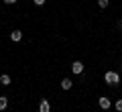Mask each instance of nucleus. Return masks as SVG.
I'll return each instance as SVG.
<instances>
[{"label":"nucleus","instance_id":"f257e3e1","mask_svg":"<svg viewBox=\"0 0 122 112\" xmlns=\"http://www.w3.org/2000/svg\"><path fill=\"white\" fill-rule=\"evenodd\" d=\"M104 82L108 84V86H116V84L120 82L118 71H106V73H104Z\"/></svg>","mask_w":122,"mask_h":112},{"label":"nucleus","instance_id":"f03ea898","mask_svg":"<svg viewBox=\"0 0 122 112\" xmlns=\"http://www.w3.org/2000/svg\"><path fill=\"white\" fill-rule=\"evenodd\" d=\"M98 104H100L102 110H110V108H112V102H110V98H106V96H102V98L98 100Z\"/></svg>","mask_w":122,"mask_h":112},{"label":"nucleus","instance_id":"7ed1b4c3","mask_svg":"<svg viewBox=\"0 0 122 112\" xmlns=\"http://www.w3.org/2000/svg\"><path fill=\"white\" fill-rule=\"evenodd\" d=\"M71 71H73L75 75L83 73V63H81V61H73V63H71Z\"/></svg>","mask_w":122,"mask_h":112},{"label":"nucleus","instance_id":"20e7f679","mask_svg":"<svg viewBox=\"0 0 122 112\" xmlns=\"http://www.w3.org/2000/svg\"><path fill=\"white\" fill-rule=\"evenodd\" d=\"M39 112H51V104H49V100H41Z\"/></svg>","mask_w":122,"mask_h":112},{"label":"nucleus","instance_id":"39448f33","mask_svg":"<svg viewBox=\"0 0 122 112\" xmlns=\"http://www.w3.org/2000/svg\"><path fill=\"white\" fill-rule=\"evenodd\" d=\"M73 88V82H71L69 78H63L61 80V90H71Z\"/></svg>","mask_w":122,"mask_h":112},{"label":"nucleus","instance_id":"423d86ee","mask_svg":"<svg viewBox=\"0 0 122 112\" xmlns=\"http://www.w3.org/2000/svg\"><path fill=\"white\" fill-rule=\"evenodd\" d=\"M0 84H2V86H10V84H12V80H10L8 73H2V75H0Z\"/></svg>","mask_w":122,"mask_h":112},{"label":"nucleus","instance_id":"0eeeda50","mask_svg":"<svg viewBox=\"0 0 122 112\" xmlns=\"http://www.w3.org/2000/svg\"><path fill=\"white\" fill-rule=\"evenodd\" d=\"M10 39H12L14 43H18V41L22 39V33H20V31H12V33H10Z\"/></svg>","mask_w":122,"mask_h":112},{"label":"nucleus","instance_id":"6e6552de","mask_svg":"<svg viewBox=\"0 0 122 112\" xmlns=\"http://www.w3.org/2000/svg\"><path fill=\"white\" fill-rule=\"evenodd\" d=\"M6 108H8V98L0 96V110H6Z\"/></svg>","mask_w":122,"mask_h":112},{"label":"nucleus","instance_id":"1a4fd4ad","mask_svg":"<svg viewBox=\"0 0 122 112\" xmlns=\"http://www.w3.org/2000/svg\"><path fill=\"white\" fill-rule=\"evenodd\" d=\"M114 108H116V112H122V98H118L114 102Z\"/></svg>","mask_w":122,"mask_h":112},{"label":"nucleus","instance_id":"9d476101","mask_svg":"<svg viewBox=\"0 0 122 112\" xmlns=\"http://www.w3.org/2000/svg\"><path fill=\"white\" fill-rule=\"evenodd\" d=\"M108 4H110V0H98V6L100 8H108Z\"/></svg>","mask_w":122,"mask_h":112},{"label":"nucleus","instance_id":"9b49d317","mask_svg":"<svg viewBox=\"0 0 122 112\" xmlns=\"http://www.w3.org/2000/svg\"><path fill=\"white\" fill-rule=\"evenodd\" d=\"M33 2H35V4H37V6H43V4H45V2H47V0H33Z\"/></svg>","mask_w":122,"mask_h":112},{"label":"nucleus","instance_id":"f8f14e48","mask_svg":"<svg viewBox=\"0 0 122 112\" xmlns=\"http://www.w3.org/2000/svg\"><path fill=\"white\" fill-rule=\"evenodd\" d=\"M16 0H4V4H14Z\"/></svg>","mask_w":122,"mask_h":112},{"label":"nucleus","instance_id":"ddd939ff","mask_svg":"<svg viewBox=\"0 0 122 112\" xmlns=\"http://www.w3.org/2000/svg\"><path fill=\"white\" fill-rule=\"evenodd\" d=\"M118 29L122 31V18H120V21H118Z\"/></svg>","mask_w":122,"mask_h":112}]
</instances>
